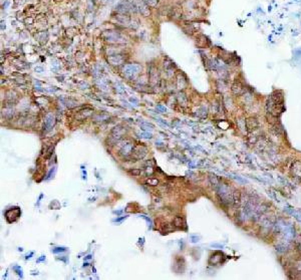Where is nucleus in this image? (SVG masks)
<instances>
[{
  "instance_id": "18",
  "label": "nucleus",
  "mask_w": 301,
  "mask_h": 280,
  "mask_svg": "<svg viewBox=\"0 0 301 280\" xmlns=\"http://www.w3.org/2000/svg\"><path fill=\"white\" fill-rule=\"evenodd\" d=\"M210 181H211V183H212L215 187H218L219 186V180H218V178L216 176H212V175H211L210 176Z\"/></svg>"
},
{
  "instance_id": "7",
  "label": "nucleus",
  "mask_w": 301,
  "mask_h": 280,
  "mask_svg": "<svg viewBox=\"0 0 301 280\" xmlns=\"http://www.w3.org/2000/svg\"><path fill=\"white\" fill-rule=\"evenodd\" d=\"M231 91L235 96L240 97V96H243V94L246 92V88H244V86H243L240 81H236V83H234L233 86H232Z\"/></svg>"
},
{
  "instance_id": "17",
  "label": "nucleus",
  "mask_w": 301,
  "mask_h": 280,
  "mask_svg": "<svg viewBox=\"0 0 301 280\" xmlns=\"http://www.w3.org/2000/svg\"><path fill=\"white\" fill-rule=\"evenodd\" d=\"M184 224V220L183 218L180 217V216H177V217L174 219V225L176 227H182Z\"/></svg>"
},
{
  "instance_id": "15",
  "label": "nucleus",
  "mask_w": 301,
  "mask_h": 280,
  "mask_svg": "<svg viewBox=\"0 0 301 280\" xmlns=\"http://www.w3.org/2000/svg\"><path fill=\"white\" fill-rule=\"evenodd\" d=\"M62 100V102L65 105H66L67 107H69V109H71V107H73L75 105H76L75 104V102H73L72 99H61Z\"/></svg>"
},
{
  "instance_id": "9",
  "label": "nucleus",
  "mask_w": 301,
  "mask_h": 280,
  "mask_svg": "<svg viewBox=\"0 0 301 280\" xmlns=\"http://www.w3.org/2000/svg\"><path fill=\"white\" fill-rule=\"evenodd\" d=\"M245 124H246V128L248 129V131H254L259 126V121H257V118L253 117L248 118Z\"/></svg>"
},
{
  "instance_id": "13",
  "label": "nucleus",
  "mask_w": 301,
  "mask_h": 280,
  "mask_svg": "<svg viewBox=\"0 0 301 280\" xmlns=\"http://www.w3.org/2000/svg\"><path fill=\"white\" fill-rule=\"evenodd\" d=\"M150 80H152V83H157L158 80H159V73H158V70L154 67H152L150 69Z\"/></svg>"
},
{
  "instance_id": "6",
  "label": "nucleus",
  "mask_w": 301,
  "mask_h": 280,
  "mask_svg": "<svg viewBox=\"0 0 301 280\" xmlns=\"http://www.w3.org/2000/svg\"><path fill=\"white\" fill-rule=\"evenodd\" d=\"M105 39L110 42H120L123 40V36L121 33L115 32V31H107L104 32Z\"/></svg>"
},
{
  "instance_id": "16",
  "label": "nucleus",
  "mask_w": 301,
  "mask_h": 280,
  "mask_svg": "<svg viewBox=\"0 0 301 280\" xmlns=\"http://www.w3.org/2000/svg\"><path fill=\"white\" fill-rule=\"evenodd\" d=\"M115 91H117L118 94H126L125 86H123L121 83H118L117 84H115Z\"/></svg>"
},
{
  "instance_id": "31",
  "label": "nucleus",
  "mask_w": 301,
  "mask_h": 280,
  "mask_svg": "<svg viewBox=\"0 0 301 280\" xmlns=\"http://www.w3.org/2000/svg\"><path fill=\"white\" fill-rule=\"evenodd\" d=\"M126 217H128V216H123V217H121V218H117L113 222H121V221H123V219H126Z\"/></svg>"
},
{
  "instance_id": "37",
  "label": "nucleus",
  "mask_w": 301,
  "mask_h": 280,
  "mask_svg": "<svg viewBox=\"0 0 301 280\" xmlns=\"http://www.w3.org/2000/svg\"><path fill=\"white\" fill-rule=\"evenodd\" d=\"M83 266H85V267H86V266H88V263H84Z\"/></svg>"
},
{
  "instance_id": "26",
  "label": "nucleus",
  "mask_w": 301,
  "mask_h": 280,
  "mask_svg": "<svg viewBox=\"0 0 301 280\" xmlns=\"http://www.w3.org/2000/svg\"><path fill=\"white\" fill-rule=\"evenodd\" d=\"M142 125L145 126H148V128L150 126V129H154V125L150 124V123H148V121H142Z\"/></svg>"
},
{
  "instance_id": "34",
  "label": "nucleus",
  "mask_w": 301,
  "mask_h": 280,
  "mask_svg": "<svg viewBox=\"0 0 301 280\" xmlns=\"http://www.w3.org/2000/svg\"><path fill=\"white\" fill-rule=\"evenodd\" d=\"M35 70L36 71H39V72H42V71H43V69H42V68H40V67H36Z\"/></svg>"
},
{
  "instance_id": "25",
  "label": "nucleus",
  "mask_w": 301,
  "mask_h": 280,
  "mask_svg": "<svg viewBox=\"0 0 301 280\" xmlns=\"http://www.w3.org/2000/svg\"><path fill=\"white\" fill-rule=\"evenodd\" d=\"M13 269H14V270L17 272L18 275H19L20 277H22V273H23V272H22V269H21L19 266H14V267H13Z\"/></svg>"
},
{
  "instance_id": "20",
  "label": "nucleus",
  "mask_w": 301,
  "mask_h": 280,
  "mask_svg": "<svg viewBox=\"0 0 301 280\" xmlns=\"http://www.w3.org/2000/svg\"><path fill=\"white\" fill-rule=\"evenodd\" d=\"M142 1L149 6H155L158 3V0H142Z\"/></svg>"
},
{
  "instance_id": "35",
  "label": "nucleus",
  "mask_w": 301,
  "mask_h": 280,
  "mask_svg": "<svg viewBox=\"0 0 301 280\" xmlns=\"http://www.w3.org/2000/svg\"><path fill=\"white\" fill-rule=\"evenodd\" d=\"M33 255V252H31L29 255H26V257H25V259H29L30 258V256H32Z\"/></svg>"
},
{
  "instance_id": "10",
  "label": "nucleus",
  "mask_w": 301,
  "mask_h": 280,
  "mask_svg": "<svg viewBox=\"0 0 301 280\" xmlns=\"http://www.w3.org/2000/svg\"><path fill=\"white\" fill-rule=\"evenodd\" d=\"M291 172L292 175L294 176V178L301 180V162H295L293 164Z\"/></svg>"
},
{
  "instance_id": "28",
  "label": "nucleus",
  "mask_w": 301,
  "mask_h": 280,
  "mask_svg": "<svg viewBox=\"0 0 301 280\" xmlns=\"http://www.w3.org/2000/svg\"><path fill=\"white\" fill-rule=\"evenodd\" d=\"M140 217H142V219H145V220H146V221L148 222V223L150 224V225H152V221H150V219L149 217H147V216H145V215H141V216H140Z\"/></svg>"
},
{
  "instance_id": "4",
  "label": "nucleus",
  "mask_w": 301,
  "mask_h": 280,
  "mask_svg": "<svg viewBox=\"0 0 301 280\" xmlns=\"http://www.w3.org/2000/svg\"><path fill=\"white\" fill-rule=\"evenodd\" d=\"M148 153V149L145 146H137L134 147V152L132 154V158L134 160H141L146 157Z\"/></svg>"
},
{
  "instance_id": "33",
  "label": "nucleus",
  "mask_w": 301,
  "mask_h": 280,
  "mask_svg": "<svg viewBox=\"0 0 301 280\" xmlns=\"http://www.w3.org/2000/svg\"><path fill=\"white\" fill-rule=\"evenodd\" d=\"M212 247H217V248H223L222 245H218V244H212Z\"/></svg>"
},
{
  "instance_id": "2",
  "label": "nucleus",
  "mask_w": 301,
  "mask_h": 280,
  "mask_svg": "<svg viewBox=\"0 0 301 280\" xmlns=\"http://www.w3.org/2000/svg\"><path fill=\"white\" fill-rule=\"evenodd\" d=\"M123 133H125V129L121 126H115V129L112 131V134L110 136V144H115V143L120 142L123 139Z\"/></svg>"
},
{
  "instance_id": "3",
  "label": "nucleus",
  "mask_w": 301,
  "mask_h": 280,
  "mask_svg": "<svg viewBox=\"0 0 301 280\" xmlns=\"http://www.w3.org/2000/svg\"><path fill=\"white\" fill-rule=\"evenodd\" d=\"M134 149V146L133 143L126 141L121 146L120 150H118V154H120L121 156H123V157H125V158H129L130 156H132V154H133Z\"/></svg>"
},
{
  "instance_id": "22",
  "label": "nucleus",
  "mask_w": 301,
  "mask_h": 280,
  "mask_svg": "<svg viewBox=\"0 0 301 280\" xmlns=\"http://www.w3.org/2000/svg\"><path fill=\"white\" fill-rule=\"evenodd\" d=\"M66 251V248L65 247H55L54 249H52V252L53 253H59V252H64Z\"/></svg>"
},
{
  "instance_id": "24",
  "label": "nucleus",
  "mask_w": 301,
  "mask_h": 280,
  "mask_svg": "<svg viewBox=\"0 0 301 280\" xmlns=\"http://www.w3.org/2000/svg\"><path fill=\"white\" fill-rule=\"evenodd\" d=\"M130 174L133 176H139V175H141V170H139V169H133V170L130 171Z\"/></svg>"
},
{
  "instance_id": "5",
  "label": "nucleus",
  "mask_w": 301,
  "mask_h": 280,
  "mask_svg": "<svg viewBox=\"0 0 301 280\" xmlns=\"http://www.w3.org/2000/svg\"><path fill=\"white\" fill-rule=\"evenodd\" d=\"M55 124V118L53 117V115L48 113L44 118V124H43V131L44 133H48L49 131H51V129L53 128Z\"/></svg>"
},
{
  "instance_id": "8",
  "label": "nucleus",
  "mask_w": 301,
  "mask_h": 280,
  "mask_svg": "<svg viewBox=\"0 0 301 280\" xmlns=\"http://www.w3.org/2000/svg\"><path fill=\"white\" fill-rule=\"evenodd\" d=\"M107 60H109L113 65L118 67V65H121V63L125 62V57H123V55H121V54H113V55H109Z\"/></svg>"
},
{
  "instance_id": "29",
  "label": "nucleus",
  "mask_w": 301,
  "mask_h": 280,
  "mask_svg": "<svg viewBox=\"0 0 301 280\" xmlns=\"http://www.w3.org/2000/svg\"><path fill=\"white\" fill-rule=\"evenodd\" d=\"M130 102H134V104L136 105H138V104H139V100L137 99H134V97H131V99H130Z\"/></svg>"
},
{
  "instance_id": "36",
  "label": "nucleus",
  "mask_w": 301,
  "mask_h": 280,
  "mask_svg": "<svg viewBox=\"0 0 301 280\" xmlns=\"http://www.w3.org/2000/svg\"><path fill=\"white\" fill-rule=\"evenodd\" d=\"M91 255H88L85 258H84V259H85V260H88V259H91Z\"/></svg>"
},
{
  "instance_id": "19",
  "label": "nucleus",
  "mask_w": 301,
  "mask_h": 280,
  "mask_svg": "<svg viewBox=\"0 0 301 280\" xmlns=\"http://www.w3.org/2000/svg\"><path fill=\"white\" fill-rule=\"evenodd\" d=\"M140 137H141V138H144V139H152L153 135L150 134L149 132H145V133L140 134Z\"/></svg>"
},
{
  "instance_id": "21",
  "label": "nucleus",
  "mask_w": 301,
  "mask_h": 280,
  "mask_svg": "<svg viewBox=\"0 0 301 280\" xmlns=\"http://www.w3.org/2000/svg\"><path fill=\"white\" fill-rule=\"evenodd\" d=\"M147 183L150 185V186H157L159 184V180H157V179H149L147 181Z\"/></svg>"
},
{
  "instance_id": "23",
  "label": "nucleus",
  "mask_w": 301,
  "mask_h": 280,
  "mask_svg": "<svg viewBox=\"0 0 301 280\" xmlns=\"http://www.w3.org/2000/svg\"><path fill=\"white\" fill-rule=\"evenodd\" d=\"M4 116L6 117L7 118H12V116H13V110L11 109H9V110H4Z\"/></svg>"
},
{
  "instance_id": "32",
  "label": "nucleus",
  "mask_w": 301,
  "mask_h": 280,
  "mask_svg": "<svg viewBox=\"0 0 301 280\" xmlns=\"http://www.w3.org/2000/svg\"><path fill=\"white\" fill-rule=\"evenodd\" d=\"M44 260H45V256H40V258L37 259V262H41V261H44Z\"/></svg>"
},
{
  "instance_id": "12",
  "label": "nucleus",
  "mask_w": 301,
  "mask_h": 280,
  "mask_svg": "<svg viewBox=\"0 0 301 280\" xmlns=\"http://www.w3.org/2000/svg\"><path fill=\"white\" fill-rule=\"evenodd\" d=\"M109 118H110V117L107 115V113H97V115H94V121H100V123H102V121H107Z\"/></svg>"
},
{
  "instance_id": "27",
  "label": "nucleus",
  "mask_w": 301,
  "mask_h": 280,
  "mask_svg": "<svg viewBox=\"0 0 301 280\" xmlns=\"http://www.w3.org/2000/svg\"><path fill=\"white\" fill-rule=\"evenodd\" d=\"M157 109L159 110H161L162 113H166V112H167V109H166L165 107H163V105H157Z\"/></svg>"
},
{
  "instance_id": "30",
  "label": "nucleus",
  "mask_w": 301,
  "mask_h": 280,
  "mask_svg": "<svg viewBox=\"0 0 301 280\" xmlns=\"http://www.w3.org/2000/svg\"><path fill=\"white\" fill-rule=\"evenodd\" d=\"M191 239H192V242L196 243V242H198V240H199V237H197V236H191Z\"/></svg>"
},
{
  "instance_id": "14",
  "label": "nucleus",
  "mask_w": 301,
  "mask_h": 280,
  "mask_svg": "<svg viewBox=\"0 0 301 280\" xmlns=\"http://www.w3.org/2000/svg\"><path fill=\"white\" fill-rule=\"evenodd\" d=\"M117 19L123 25H128V24H130V22H131L130 17L126 16V15H120V16L117 17Z\"/></svg>"
},
{
  "instance_id": "1",
  "label": "nucleus",
  "mask_w": 301,
  "mask_h": 280,
  "mask_svg": "<svg viewBox=\"0 0 301 280\" xmlns=\"http://www.w3.org/2000/svg\"><path fill=\"white\" fill-rule=\"evenodd\" d=\"M142 71V67L138 63H132V64H126L123 69V75L126 78L130 80H133L137 77L140 72Z\"/></svg>"
},
{
  "instance_id": "11",
  "label": "nucleus",
  "mask_w": 301,
  "mask_h": 280,
  "mask_svg": "<svg viewBox=\"0 0 301 280\" xmlns=\"http://www.w3.org/2000/svg\"><path fill=\"white\" fill-rule=\"evenodd\" d=\"M137 8H138V10L142 13V14H144V15H149L150 14L149 8H148V5L145 4L144 1H141L140 3L137 4Z\"/></svg>"
}]
</instances>
